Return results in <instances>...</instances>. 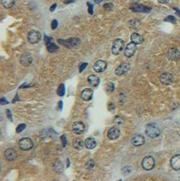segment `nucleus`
<instances>
[{
  "mask_svg": "<svg viewBox=\"0 0 180 181\" xmlns=\"http://www.w3.org/2000/svg\"><path fill=\"white\" fill-rule=\"evenodd\" d=\"M89 12L91 15H93V5H92L91 4H89Z\"/></svg>",
  "mask_w": 180,
  "mask_h": 181,
  "instance_id": "36",
  "label": "nucleus"
},
{
  "mask_svg": "<svg viewBox=\"0 0 180 181\" xmlns=\"http://www.w3.org/2000/svg\"><path fill=\"white\" fill-rule=\"evenodd\" d=\"M4 157L8 161H14L17 157V153L14 149L9 148V149H7L4 152Z\"/></svg>",
  "mask_w": 180,
  "mask_h": 181,
  "instance_id": "18",
  "label": "nucleus"
},
{
  "mask_svg": "<svg viewBox=\"0 0 180 181\" xmlns=\"http://www.w3.org/2000/svg\"><path fill=\"white\" fill-rule=\"evenodd\" d=\"M57 27H58V22H57V20H54L52 23H51V28H52L53 30H54Z\"/></svg>",
  "mask_w": 180,
  "mask_h": 181,
  "instance_id": "33",
  "label": "nucleus"
},
{
  "mask_svg": "<svg viewBox=\"0 0 180 181\" xmlns=\"http://www.w3.org/2000/svg\"><path fill=\"white\" fill-rule=\"evenodd\" d=\"M65 92H66V88H65V85L64 84H60V87L57 90V94L59 96H63L65 94Z\"/></svg>",
  "mask_w": 180,
  "mask_h": 181,
  "instance_id": "26",
  "label": "nucleus"
},
{
  "mask_svg": "<svg viewBox=\"0 0 180 181\" xmlns=\"http://www.w3.org/2000/svg\"><path fill=\"white\" fill-rule=\"evenodd\" d=\"M106 66H107V64L105 62V60H99L96 61L94 65V70L96 72V73H103L106 69Z\"/></svg>",
  "mask_w": 180,
  "mask_h": 181,
  "instance_id": "12",
  "label": "nucleus"
},
{
  "mask_svg": "<svg viewBox=\"0 0 180 181\" xmlns=\"http://www.w3.org/2000/svg\"><path fill=\"white\" fill-rule=\"evenodd\" d=\"M155 159L154 157L148 156V157H145L142 161V167L144 170H151L154 167H155Z\"/></svg>",
  "mask_w": 180,
  "mask_h": 181,
  "instance_id": "4",
  "label": "nucleus"
},
{
  "mask_svg": "<svg viewBox=\"0 0 180 181\" xmlns=\"http://www.w3.org/2000/svg\"><path fill=\"white\" fill-rule=\"evenodd\" d=\"M101 1H103V0H95V3H96V4H99Z\"/></svg>",
  "mask_w": 180,
  "mask_h": 181,
  "instance_id": "42",
  "label": "nucleus"
},
{
  "mask_svg": "<svg viewBox=\"0 0 180 181\" xmlns=\"http://www.w3.org/2000/svg\"><path fill=\"white\" fill-rule=\"evenodd\" d=\"M41 38H42L41 33L36 30H31L27 34V40L30 44H38V42H40Z\"/></svg>",
  "mask_w": 180,
  "mask_h": 181,
  "instance_id": "2",
  "label": "nucleus"
},
{
  "mask_svg": "<svg viewBox=\"0 0 180 181\" xmlns=\"http://www.w3.org/2000/svg\"><path fill=\"white\" fill-rule=\"evenodd\" d=\"M94 166V160H89V161L86 163L85 167L88 168V169H90V168H92Z\"/></svg>",
  "mask_w": 180,
  "mask_h": 181,
  "instance_id": "28",
  "label": "nucleus"
},
{
  "mask_svg": "<svg viewBox=\"0 0 180 181\" xmlns=\"http://www.w3.org/2000/svg\"><path fill=\"white\" fill-rule=\"evenodd\" d=\"M72 131L76 134H82L85 130V125L82 122H76L72 124Z\"/></svg>",
  "mask_w": 180,
  "mask_h": 181,
  "instance_id": "10",
  "label": "nucleus"
},
{
  "mask_svg": "<svg viewBox=\"0 0 180 181\" xmlns=\"http://www.w3.org/2000/svg\"><path fill=\"white\" fill-rule=\"evenodd\" d=\"M131 9L134 12H149L151 9L145 7L142 4H135L131 7Z\"/></svg>",
  "mask_w": 180,
  "mask_h": 181,
  "instance_id": "19",
  "label": "nucleus"
},
{
  "mask_svg": "<svg viewBox=\"0 0 180 181\" xmlns=\"http://www.w3.org/2000/svg\"><path fill=\"white\" fill-rule=\"evenodd\" d=\"M165 21L166 22H172V23H175V22H176V19H175V17H174V16L169 15V16H167V17L166 18Z\"/></svg>",
  "mask_w": 180,
  "mask_h": 181,
  "instance_id": "30",
  "label": "nucleus"
},
{
  "mask_svg": "<svg viewBox=\"0 0 180 181\" xmlns=\"http://www.w3.org/2000/svg\"><path fill=\"white\" fill-rule=\"evenodd\" d=\"M130 172H131V167H125L122 169V173L124 174H128Z\"/></svg>",
  "mask_w": 180,
  "mask_h": 181,
  "instance_id": "32",
  "label": "nucleus"
},
{
  "mask_svg": "<svg viewBox=\"0 0 180 181\" xmlns=\"http://www.w3.org/2000/svg\"><path fill=\"white\" fill-rule=\"evenodd\" d=\"M131 40H132L133 43H134V44H141L143 42H144L143 37L140 36V35L138 34V33H136V32L133 33V34L131 35Z\"/></svg>",
  "mask_w": 180,
  "mask_h": 181,
  "instance_id": "22",
  "label": "nucleus"
},
{
  "mask_svg": "<svg viewBox=\"0 0 180 181\" xmlns=\"http://www.w3.org/2000/svg\"><path fill=\"white\" fill-rule=\"evenodd\" d=\"M32 62V57L31 56L30 54L25 53L23 54L21 58V64L24 66H29Z\"/></svg>",
  "mask_w": 180,
  "mask_h": 181,
  "instance_id": "15",
  "label": "nucleus"
},
{
  "mask_svg": "<svg viewBox=\"0 0 180 181\" xmlns=\"http://www.w3.org/2000/svg\"><path fill=\"white\" fill-rule=\"evenodd\" d=\"M129 70H130V64L128 62H123L116 69L115 73L117 76H121L128 73Z\"/></svg>",
  "mask_w": 180,
  "mask_h": 181,
  "instance_id": "8",
  "label": "nucleus"
},
{
  "mask_svg": "<svg viewBox=\"0 0 180 181\" xmlns=\"http://www.w3.org/2000/svg\"><path fill=\"white\" fill-rule=\"evenodd\" d=\"M88 82L89 83L90 86L92 87H97L99 83V78L95 76V75H90L88 78Z\"/></svg>",
  "mask_w": 180,
  "mask_h": 181,
  "instance_id": "20",
  "label": "nucleus"
},
{
  "mask_svg": "<svg viewBox=\"0 0 180 181\" xmlns=\"http://www.w3.org/2000/svg\"><path fill=\"white\" fill-rule=\"evenodd\" d=\"M160 81L165 84V85H169L171 84L173 82V74L169 73H162L161 76H160Z\"/></svg>",
  "mask_w": 180,
  "mask_h": 181,
  "instance_id": "9",
  "label": "nucleus"
},
{
  "mask_svg": "<svg viewBox=\"0 0 180 181\" xmlns=\"http://www.w3.org/2000/svg\"><path fill=\"white\" fill-rule=\"evenodd\" d=\"M166 57L171 60H178L180 58V53L179 51L177 49L173 48L167 51L166 53Z\"/></svg>",
  "mask_w": 180,
  "mask_h": 181,
  "instance_id": "13",
  "label": "nucleus"
},
{
  "mask_svg": "<svg viewBox=\"0 0 180 181\" xmlns=\"http://www.w3.org/2000/svg\"><path fill=\"white\" fill-rule=\"evenodd\" d=\"M93 94H94V92L91 88H85V89H83L82 94H81V97L83 98V101H89L93 98Z\"/></svg>",
  "mask_w": 180,
  "mask_h": 181,
  "instance_id": "16",
  "label": "nucleus"
},
{
  "mask_svg": "<svg viewBox=\"0 0 180 181\" xmlns=\"http://www.w3.org/2000/svg\"><path fill=\"white\" fill-rule=\"evenodd\" d=\"M120 130L118 128L116 127H113L111 129H110L107 132V137L109 138L111 140H115L120 136Z\"/></svg>",
  "mask_w": 180,
  "mask_h": 181,
  "instance_id": "11",
  "label": "nucleus"
},
{
  "mask_svg": "<svg viewBox=\"0 0 180 181\" xmlns=\"http://www.w3.org/2000/svg\"><path fill=\"white\" fill-rule=\"evenodd\" d=\"M26 129V124H20L18 127H17V129H16V132L17 133H21V132H22L24 129Z\"/></svg>",
  "mask_w": 180,
  "mask_h": 181,
  "instance_id": "29",
  "label": "nucleus"
},
{
  "mask_svg": "<svg viewBox=\"0 0 180 181\" xmlns=\"http://www.w3.org/2000/svg\"><path fill=\"white\" fill-rule=\"evenodd\" d=\"M88 65V63H83V64H82V65H80V68H79V72L80 73H82L83 70L85 69V67Z\"/></svg>",
  "mask_w": 180,
  "mask_h": 181,
  "instance_id": "34",
  "label": "nucleus"
},
{
  "mask_svg": "<svg viewBox=\"0 0 180 181\" xmlns=\"http://www.w3.org/2000/svg\"><path fill=\"white\" fill-rule=\"evenodd\" d=\"M56 6H57V4H53L52 6H51V8H50V11H51V12H53V11L54 10V9L56 8Z\"/></svg>",
  "mask_w": 180,
  "mask_h": 181,
  "instance_id": "39",
  "label": "nucleus"
},
{
  "mask_svg": "<svg viewBox=\"0 0 180 181\" xmlns=\"http://www.w3.org/2000/svg\"><path fill=\"white\" fill-rule=\"evenodd\" d=\"M123 48H124V41L122 39H121V38H117L113 42L111 52H112L113 55H118L122 51Z\"/></svg>",
  "mask_w": 180,
  "mask_h": 181,
  "instance_id": "1",
  "label": "nucleus"
},
{
  "mask_svg": "<svg viewBox=\"0 0 180 181\" xmlns=\"http://www.w3.org/2000/svg\"><path fill=\"white\" fill-rule=\"evenodd\" d=\"M85 145V142H83L81 139H76L73 141V147L76 150H82Z\"/></svg>",
  "mask_w": 180,
  "mask_h": 181,
  "instance_id": "23",
  "label": "nucleus"
},
{
  "mask_svg": "<svg viewBox=\"0 0 180 181\" xmlns=\"http://www.w3.org/2000/svg\"><path fill=\"white\" fill-rule=\"evenodd\" d=\"M1 3L5 9H10L15 4V0H2Z\"/></svg>",
  "mask_w": 180,
  "mask_h": 181,
  "instance_id": "24",
  "label": "nucleus"
},
{
  "mask_svg": "<svg viewBox=\"0 0 180 181\" xmlns=\"http://www.w3.org/2000/svg\"><path fill=\"white\" fill-rule=\"evenodd\" d=\"M58 42L60 44L65 45L66 47H69V48H73V47H76L78 46L80 44V40L78 38H69L67 40H61L59 39Z\"/></svg>",
  "mask_w": 180,
  "mask_h": 181,
  "instance_id": "6",
  "label": "nucleus"
},
{
  "mask_svg": "<svg viewBox=\"0 0 180 181\" xmlns=\"http://www.w3.org/2000/svg\"><path fill=\"white\" fill-rule=\"evenodd\" d=\"M84 142H85V146L89 150L94 149L97 145V143H96V141H95V139L94 138H88Z\"/></svg>",
  "mask_w": 180,
  "mask_h": 181,
  "instance_id": "21",
  "label": "nucleus"
},
{
  "mask_svg": "<svg viewBox=\"0 0 180 181\" xmlns=\"http://www.w3.org/2000/svg\"><path fill=\"white\" fill-rule=\"evenodd\" d=\"M19 145L23 151H29L33 147V142L29 138H23L20 140Z\"/></svg>",
  "mask_w": 180,
  "mask_h": 181,
  "instance_id": "5",
  "label": "nucleus"
},
{
  "mask_svg": "<svg viewBox=\"0 0 180 181\" xmlns=\"http://www.w3.org/2000/svg\"><path fill=\"white\" fill-rule=\"evenodd\" d=\"M136 45L137 44L132 42V43H129L126 46L125 50H124V55H125L126 57L130 58V57H132L134 55L135 52H136V50H137V46Z\"/></svg>",
  "mask_w": 180,
  "mask_h": 181,
  "instance_id": "7",
  "label": "nucleus"
},
{
  "mask_svg": "<svg viewBox=\"0 0 180 181\" xmlns=\"http://www.w3.org/2000/svg\"><path fill=\"white\" fill-rule=\"evenodd\" d=\"M145 142V139L141 134H136L131 139V143L134 146H140L143 145Z\"/></svg>",
  "mask_w": 180,
  "mask_h": 181,
  "instance_id": "14",
  "label": "nucleus"
},
{
  "mask_svg": "<svg viewBox=\"0 0 180 181\" xmlns=\"http://www.w3.org/2000/svg\"><path fill=\"white\" fill-rule=\"evenodd\" d=\"M177 14H178V15L180 16V11H179V10H178V11H177Z\"/></svg>",
  "mask_w": 180,
  "mask_h": 181,
  "instance_id": "43",
  "label": "nucleus"
},
{
  "mask_svg": "<svg viewBox=\"0 0 180 181\" xmlns=\"http://www.w3.org/2000/svg\"><path fill=\"white\" fill-rule=\"evenodd\" d=\"M1 104H2V105H5V104H8V101H6L5 98H2V99H1Z\"/></svg>",
  "mask_w": 180,
  "mask_h": 181,
  "instance_id": "37",
  "label": "nucleus"
},
{
  "mask_svg": "<svg viewBox=\"0 0 180 181\" xmlns=\"http://www.w3.org/2000/svg\"><path fill=\"white\" fill-rule=\"evenodd\" d=\"M58 106H59V109L61 110V109H62V106H63V103H62V101H59V103H58Z\"/></svg>",
  "mask_w": 180,
  "mask_h": 181,
  "instance_id": "41",
  "label": "nucleus"
},
{
  "mask_svg": "<svg viewBox=\"0 0 180 181\" xmlns=\"http://www.w3.org/2000/svg\"><path fill=\"white\" fill-rule=\"evenodd\" d=\"M6 112H7V116H9V120H12V117H11V114H10L9 110H6Z\"/></svg>",
  "mask_w": 180,
  "mask_h": 181,
  "instance_id": "38",
  "label": "nucleus"
},
{
  "mask_svg": "<svg viewBox=\"0 0 180 181\" xmlns=\"http://www.w3.org/2000/svg\"><path fill=\"white\" fill-rule=\"evenodd\" d=\"M47 48H48V50L49 51L50 53H53V52L56 51L59 49V47H58L57 45H55V44H53V43H50V42L47 43Z\"/></svg>",
  "mask_w": 180,
  "mask_h": 181,
  "instance_id": "25",
  "label": "nucleus"
},
{
  "mask_svg": "<svg viewBox=\"0 0 180 181\" xmlns=\"http://www.w3.org/2000/svg\"><path fill=\"white\" fill-rule=\"evenodd\" d=\"M161 4H166V3H168L170 0H158Z\"/></svg>",
  "mask_w": 180,
  "mask_h": 181,
  "instance_id": "40",
  "label": "nucleus"
},
{
  "mask_svg": "<svg viewBox=\"0 0 180 181\" xmlns=\"http://www.w3.org/2000/svg\"><path fill=\"white\" fill-rule=\"evenodd\" d=\"M171 167L174 170H179L180 169V155H175L172 157L170 161Z\"/></svg>",
  "mask_w": 180,
  "mask_h": 181,
  "instance_id": "17",
  "label": "nucleus"
},
{
  "mask_svg": "<svg viewBox=\"0 0 180 181\" xmlns=\"http://www.w3.org/2000/svg\"><path fill=\"white\" fill-rule=\"evenodd\" d=\"M104 7L106 9H111L113 7V4H105V5H104Z\"/></svg>",
  "mask_w": 180,
  "mask_h": 181,
  "instance_id": "35",
  "label": "nucleus"
},
{
  "mask_svg": "<svg viewBox=\"0 0 180 181\" xmlns=\"http://www.w3.org/2000/svg\"><path fill=\"white\" fill-rule=\"evenodd\" d=\"M145 134L150 138H156L160 135L161 131H160V129H158L156 126H155L153 124H149L146 127Z\"/></svg>",
  "mask_w": 180,
  "mask_h": 181,
  "instance_id": "3",
  "label": "nucleus"
},
{
  "mask_svg": "<svg viewBox=\"0 0 180 181\" xmlns=\"http://www.w3.org/2000/svg\"><path fill=\"white\" fill-rule=\"evenodd\" d=\"M60 139H61V141H62V145H63V147H66V135H62L61 137H60Z\"/></svg>",
  "mask_w": 180,
  "mask_h": 181,
  "instance_id": "31",
  "label": "nucleus"
},
{
  "mask_svg": "<svg viewBox=\"0 0 180 181\" xmlns=\"http://www.w3.org/2000/svg\"><path fill=\"white\" fill-rule=\"evenodd\" d=\"M114 88H115L114 84H113L112 83H108V84L106 85L105 90H106V92H107L108 94H111V93H112L113 92Z\"/></svg>",
  "mask_w": 180,
  "mask_h": 181,
  "instance_id": "27",
  "label": "nucleus"
}]
</instances>
